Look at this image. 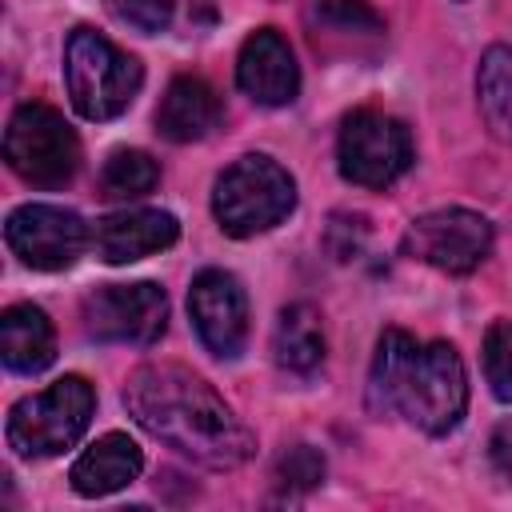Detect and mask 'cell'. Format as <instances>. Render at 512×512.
<instances>
[{
	"label": "cell",
	"mask_w": 512,
	"mask_h": 512,
	"mask_svg": "<svg viewBox=\"0 0 512 512\" xmlns=\"http://www.w3.org/2000/svg\"><path fill=\"white\" fill-rule=\"evenodd\" d=\"M124 408L148 436L204 468L228 472L248 464L256 452L252 428L224 404V396H216L204 376L180 364L136 368L124 384Z\"/></svg>",
	"instance_id": "obj_1"
},
{
	"label": "cell",
	"mask_w": 512,
	"mask_h": 512,
	"mask_svg": "<svg viewBox=\"0 0 512 512\" xmlns=\"http://www.w3.org/2000/svg\"><path fill=\"white\" fill-rule=\"evenodd\" d=\"M368 392L380 412H400L412 428L444 436L468 408V372L452 344H420L416 336L388 328L376 344Z\"/></svg>",
	"instance_id": "obj_2"
},
{
	"label": "cell",
	"mask_w": 512,
	"mask_h": 512,
	"mask_svg": "<svg viewBox=\"0 0 512 512\" xmlns=\"http://www.w3.org/2000/svg\"><path fill=\"white\" fill-rule=\"evenodd\" d=\"M4 160L20 180L36 188H60L76 176L80 140L56 108L28 100L12 112L4 128Z\"/></svg>",
	"instance_id": "obj_6"
},
{
	"label": "cell",
	"mask_w": 512,
	"mask_h": 512,
	"mask_svg": "<svg viewBox=\"0 0 512 512\" xmlns=\"http://www.w3.org/2000/svg\"><path fill=\"white\" fill-rule=\"evenodd\" d=\"M84 332L100 344H156L168 328V296L152 280L104 284L84 296Z\"/></svg>",
	"instance_id": "obj_8"
},
{
	"label": "cell",
	"mask_w": 512,
	"mask_h": 512,
	"mask_svg": "<svg viewBox=\"0 0 512 512\" xmlns=\"http://www.w3.org/2000/svg\"><path fill=\"white\" fill-rule=\"evenodd\" d=\"M176 236H180V224H176L172 212H164V208H124V212H112L96 224L92 244H96V256L104 264H132V260H144L152 252L172 248Z\"/></svg>",
	"instance_id": "obj_13"
},
{
	"label": "cell",
	"mask_w": 512,
	"mask_h": 512,
	"mask_svg": "<svg viewBox=\"0 0 512 512\" xmlns=\"http://www.w3.org/2000/svg\"><path fill=\"white\" fill-rule=\"evenodd\" d=\"M160 180V168L148 152L140 148H116L104 168H100V192L108 200H136V196H148Z\"/></svg>",
	"instance_id": "obj_19"
},
{
	"label": "cell",
	"mask_w": 512,
	"mask_h": 512,
	"mask_svg": "<svg viewBox=\"0 0 512 512\" xmlns=\"http://www.w3.org/2000/svg\"><path fill=\"white\" fill-rule=\"evenodd\" d=\"M64 84L68 100L84 120H116L128 112L144 84V68L136 56L120 52L96 28H76L64 44Z\"/></svg>",
	"instance_id": "obj_3"
},
{
	"label": "cell",
	"mask_w": 512,
	"mask_h": 512,
	"mask_svg": "<svg viewBox=\"0 0 512 512\" xmlns=\"http://www.w3.org/2000/svg\"><path fill=\"white\" fill-rule=\"evenodd\" d=\"M236 84L248 100L264 104V108H280V104L296 100L300 68H296L288 40L276 28H260L244 40V48L236 56Z\"/></svg>",
	"instance_id": "obj_12"
},
{
	"label": "cell",
	"mask_w": 512,
	"mask_h": 512,
	"mask_svg": "<svg viewBox=\"0 0 512 512\" xmlns=\"http://www.w3.org/2000/svg\"><path fill=\"white\" fill-rule=\"evenodd\" d=\"M4 244L28 268L60 272L84 256L88 224L80 220V212L60 204H20L4 224Z\"/></svg>",
	"instance_id": "obj_10"
},
{
	"label": "cell",
	"mask_w": 512,
	"mask_h": 512,
	"mask_svg": "<svg viewBox=\"0 0 512 512\" xmlns=\"http://www.w3.org/2000/svg\"><path fill=\"white\" fill-rule=\"evenodd\" d=\"M272 356L292 376H312L324 364V328L312 304H288L276 320Z\"/></svg>",
	"instance_id": "obj_17"
},
{
	"label": "cell",
	"mask_w": 512,
	"mask_h": 512,
	"mask_svg": "<svg viewBox=\"0 0 512 512\" xmlns=\"http://www.w3.org/2000/svg\"><path fill=\"white\" fill-rule=\"evenodd\" d=\"M292 208H296V180L288 176L284 164H276L264 152H248L216 176L212 216L236 240L276 228L280 220H288Z\"/></svg>",
	"instance_id": "obj_4"
},
{
	"label": "cell",
	"mask_w": 512,
	"mask_h": 512,
	"mask_svg": "<svg viewBox=\"0 0 512 512\" xmlns=\"http://www.w3.org/2000/svg\"><path fill=\"white\" fill-rule=\"evenodd\" d=\"M484 380L496 400L512 404V320H496L484 332Z\"/></svg>",
	"instance_id": "obj_20"
},
{
	"label": "cell",
	"mask_w": 512,
	"mask_h": 512,
	"mask_svg": "<svg viewBox=\"0 0 512 512\" xmlns=\"http://www.w3.org/2000/svg\"><path fill=\"white\" fill-rule=\"evenodd\" d=\"M92 408H96L92 384L84 376H60L44 392L24 396V400L12 404L8 428H4L8 448L24 460L60 456L84 436V428L92 420Z\"/></svg>",
	"instance_id": "obj_5"
},
{
	"label": "cell",
	"mask_w": 512,
	"mask_h": 512,
	"mask_svg": "<svg viewBox=\"0 0 512 512\" xmlns=\"http://www.w3.org/2000/svg\"><path fill=\"white\" fill-rule=\"evenodd\" d=\"M188 316L200 344L220 356L236 360L248 340V296L240 280L224 268H204L188 288Z\"/></svg>",
	"instance_id": "obj_11"
},
{
	"label": "cell",
	"mask_w": 512,
	"mask_h": 512,
	"mask_svg": "<svg viewBox=\"0 0 512 512\" xmlns=\"http://www.w3.org/2000/svg\"><path fill=\"white\" fill-rule=\"evenodd\" d=\"M220 124V96L200 76H176L156 108V132L172 144L204 140Z\"/></svg>",
	"instance_id": "obj_15"
},
{
	"label": "cell",
	"mask_w": 512,
	"mask_h": 512,
	"mask_svg": "<svg viewBox=\"0 0 512 512\" xmlns=\"http://www.w3.org/2000/svg\"><path fill=\"white\" fill-rule=\"evenodd\" d=\"M140 472H144L140 444L132 436H124V432H108L92 448H84V456L72 464L68 480H72L76 496L96 500V496H112V492L128 488Z\"/></svg>",
	"instance_id": "obj_14"
},
{
	"label": "cell",
	"mask_w": 512,
	"mask_h": 512,
	"mask_svg": "<svg viewBox=\"0 0 512 512\" xmlns=\"http://www.w3.org/2000/svg\"><path fill=\"white\" fill-rule=\"evenodd\" d=\"M0 356L8 372L32 376L56 360V328L36 304H12L0 316Z\"/></svg>",
	"instance_id": "obj_16"
},
{
	"label": "cell",
	"mask_w": 512,
	"mask_h": 512,
	"mask_svg": "<svg viewBox=\"0 0 512 512\" xmlns=\"http://www.w3.org/2000/svg\"><path fill=\"white\" fill-rule=\"evenodd\" d=\"M276 480L280 484H292V488H312L324 480V460L308 448V444H296L280 456V468H276Z\"/></svg>",
	"instance_id": "obj_21"
},
{
	"label": "cell",
	"mask_w": 512,
	"mask_h": 512,
	"mask_svg": "<svg viewBox=\"0 0 512 512\" xmlns=\"http://www.w3.org/2000/svg\"><path fill=\"white\" fill-rule=\"evenodd\" d=\"M488 460L504 480H512V420H500L488 436Z\"/></svg>",
	"instance_id": "obj_23"
},
{
	"label": "cell",
	"mask_w": 512,
	"mask_h": 512,
	"mask_svg": "<svg viewBox=\"0 0 512 512\" xmlns=\"http://www.w3.org/2000/svg\"><path fill=\"white\" fill-rule=\"evenodd\" d=\"M476 104L484 116V128L512 144V48L508 44H492L480 56L476 68Z\"/></svg>",
	"instance_id": "obj_18"
},
{
	"label": "cell",
	"mask_w": 512,
	"mask_h": 512,
	"mask_svg": "<svg viewBox=\"0 0 512 512\" xmlns=\"http://www.w3.org/2000/svg\"><path fill=\"white\" fill-rule=\"evenodd\" d=\"M492 252V224L472 208H436L408 224L404 256L432 264L448 276H468Z\"/></svg>",
	"instance_id": "obj_9"
},
{
	"label": "cell",
	"mask_w": 512,
	"mask_h": 512,
	"mask_svg": "<svg viewBox=\"0 0 512 512\" xmlns=\"http://www.w3.org/2000/svg\"><path fill=\"white\" fill-rule=\"evenodd\" d=\"M112 12L140 32H164L172 20V0H112Z\"/></svg>",
	"instance_id": "obj_22"
},
{
	"label": "cell",
	"mask_w": 512,
	"mask_h": 512,
	"mask_svg": "<svg viewBox=\"0 0 512 512\" xmlns=\"http://www.w3.org/2000/svg\"><path fill=\"white\" fill-rule=\"evenodd\" d=\"M336 160L348 184L388 188L412 164V136L396 116L376 112V108H356L340 124Z\"/></svg>",
	"instance_id": "obj_7"
}]
</instances>
